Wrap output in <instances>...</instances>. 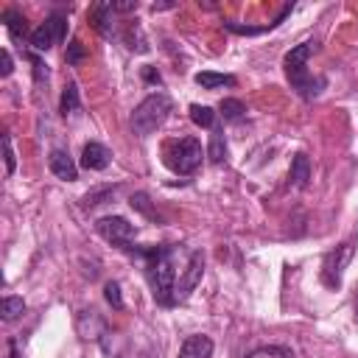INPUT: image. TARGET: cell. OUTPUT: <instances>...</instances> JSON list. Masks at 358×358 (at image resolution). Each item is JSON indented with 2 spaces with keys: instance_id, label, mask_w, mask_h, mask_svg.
<instances>
[{
  "instance_id": "7a4b0ae2",
  "label": "cell",
  "mask_w": 358,
  "mask_h": 358,
  "mask_svg": "<svg viewBox=\"0 0 358 358\" xmlns=\"http://www.w3.org/2000/svg\"><path fill=\"white\" fill-rule=\"evenodd\" d=\"M316 51H319V42H316V40H308V42H299L297 48H291V51L286 54V59H283V70H286V79H288L291 90H294L299 98H305V101L316 98V95L325 90V84H327L322 76H311V73H308V59H311Z\"/></svg>"
},
{
  "instance_id": "ba28073f",
  "label": "cell",
  "mask_w": 358,
  "mask_h": 358,
  "mask_svg": "<svg viewBox=\"0 0 358 358\" xmlns=\"http://www.w3.org/2000/svg\"><path fill=\"white\" fill-rule=\"evenodd\" d=\"M205 274V255L202 252H191L188 255V266L179 272V280H176V302H182L191 297V291L199 286Z\"/></svg>"
},
{
  "instance_id": "8992f818",
  "label": "cell",
  "mask_w": 358,
  "mask_h": 358,
  "mask_svg": "<svg viewBox=\"0 0 358 358\" xmlns=\"http://www.w3.org/2000/svg\"><path fill=\"white\" fill-rule=\"evenodd\" d=\"M65 37H68V17H65V15H51V17L31 34V48H34L37 54H45V51H51L54 45H59Z\"/></svg>"
},
{
  "instance_id": "9a60e30c",
  "label": "cell",
  "mask_w": 358,
  "mask_h": 358,
  "mask_svg": "<svg viewBox=\"0 0 358 358\" xmlns=\"http://www.w3.org/2000/svg\"><path fill=\"white\" fill-rule=\"evenodd\" d=\"M79 107H81L79 87H76V81H68V84H65V90H62V98H59V112L68 118V115L79 112Z\"/></svg>"
},
{
  "instance_id": "83f0119b",
  "label": "cell",
  "mask_w": 358,
  "mask_h": 358,
  "mask_svg": "<svg viewBox=\"0 0 358 358\" xmlns=\"http://www.w3.org/2000/svg\"><path fill=\"white\" fill-rule=\"evenodd\" d=\"M9 358H20V355H17V341H15V338H9Z\"/></svg>"
},
{
  "instance_id": "d6986e66",
  "label": "cell",
  "mask_w": 358,
  "mask_h": 358,
  "mask_svg": "<svg viewBox=\"0 0 358 358\" xmlns=\"http://www.w3.org/2000/svg\"><path fill=\"white\" fill-rule=\"evenodd\" d=\"M244 112H247V107H244V101H238V98H224L221 104H219V115L224 118V120H241L244 118Z\"/></svg>"
},
{
  "instance_id": "d4e9b609",
  "label": "cell",
  "mask_w": 358,
  "mask_h": 358,
  "mask_svg": "<svg viewBox=\"0 0 358 358\" xmlns=\"http://www.w3.org/2000/svg\"><path fill=\"white\" fill-rule=\"evenodd\" d=\"M12 70H15V59H12V54L3 48V51H0V76L9 79V76H12Z\"/></svg>"
},
{
  "instance_id": "603a6c76",
  "label": "cell",
  "mask_w": 358,
  "mask_h": 358,
  "mask_svg": "<svg viewBox=\"0 0 358 358\" xmlns=\"http://www.w3.org/2000/svg\"><path fill=\"white\" fill-rule=\"evenodd\" d=\"M84 56H87V48H84L79 40H73V42L68 45V51H65V59H68V65H79Z\"/></svg>"
},
{
  "instance_id": "277c9868",
  "label": "cell",
  "mask_w": 358,
  "mask_h": 358,
  "mask_svg": "<svg viewBox=\"0 0 358 358\" xmlns=\"http://www.w3.org/2000/svg\"><path fill=\"white\" fill-rule=\"evenodd\" d=\"M202 157H205V151H202V143H199L196 137L171 140V143H165V148H162L165 165H168L173 173H179V176L194 173V171L202 165Z\"/></svg>"
},
{
  "instance_id": "ac0fdd59",
  "label": "cell",
  "mask_w": 358,
  "mask_h": 358,
  "mask_svg": "<svg viewBox=\"0 0 358 358\" xmlns=\"http://www.w3.org/2000/svg\"><path fill=\"white\" fill-rule=\"evenodd\" d=\"M208 157H210V162H224V157H227L224 129H213V134H210V146H208Z\"/></svg>"
},
{
  "instance_id": "6da1fadb",
  "label": "cell",
  "mask_w": 358,
  "mask_h": 358,
  "mask_svg": "<svg viewBox=\"0 0 358 358\" xmlns=\"http://www.w3.org/2000/svg\"><path fill=\"white\" fill-rule=\"evenodd\" d=\"M146 260V277L151 283V294L159 305H176V247H146L134 244L126 249Z\"/></svg>"
},
{
  "instance_id": "7c38bea8",
  "label": "cell",
  "mask_w": 358,
  "mask_h": 358,
  "mask_svg": "<svg viewBox=\"0 0 358 358\" xmlns=\"http://www.w3.org/2000/svg\"><path fill=\"white\" fill-rule=\"evenodd\" d=\"M288 179L294 182V188H299V191L308 188V182H311V159H308V154H294Z\"/></svg>"
},
{
  "instance_id": "cb8c5ba5",
  "label": "cell",
  "mask_w": 358,
  "mask_h": 358,
  "mask_svg": "<svg viewBox=\"0 0 358 358\" xmlns=\"http://www.w3.org/2000/svg\"><path fill=\"white\" fill-rule=\"evenodd\" d=\"M129 205H132L134 210H140L143 216H148V219H157V210H154V208L148 205V196H146V194H134Z\"/></svg>"
},
{
  "instance_id": "7402d4cb",
  "label": "cell",
  "mask_w": 358,
  "mask_h": 358,
  "mask_svg": "<svg viewBox=\"0 0 358 358\" xmlns=\"http://www.w3.org/2000/svg\"><path fill=\"white\" fill-rule=\"evenodd\" d=\"M3 159H6V176H12L15 168H17V157H15V148H12V134H3Z\"/></svg>"
},
{
  "instance_id": "ffe728a7",
  "label": "cell",
  "mask_w": 358,
  "mask_h": 358,
  "mask_svg": "<svg viewBox=\"0 0 358 358\" xmlns=\"http://www.w3.org/2000/svg\"><path fill=\"white\" fill-rule=\"evenodd\" d=\"M191 120L202 129H213L216 126V112L210 107H202V104H194L191 107Z\"/></svg>"
},
{
  "instance_id": "e0dca14e",
  "label": "cell",
  "mask_w": 358,
  "mask_h": 358,
  "mask_svg": "<svg viewBox=\"0 0 358 358\" xmlns=\"http://www.w3.org/2000/svg\"><path fill=\"white\" fill-rule=\"evenodd\" d=\"M23 313H26L23 297H3V302H0V316H3V322H15Z\"/></svg>"
},
{
  "instance_id": "2e32d148",
  "label": "cell",
  "mask_w": 358,
  "mask_h": 358,
  "mask_svg": "<svg viewBox=\"0 0 358 358\" xmlns=\"http://www.w3.org/2000/svg\"><path fill=\"white\" fill-rule=\"evenodd\" d=\"M3 23H6L9 34H12V37H17V40H23V37L29 34L26 17H23V12H17V9H6V12H3Z\"/></svg>"
},
{
  "instance_id": "5bb4252c",
  "label": "cell",
  "mask_w": 358,
  "mask_h": 358,
  "mask_svg": "<svg viewBox=\"0 0 358 358\" xmlns=\"http://www.w3.org/2000/svg\"><path fill=\"white\" fill-rule=\"evenodd\" d=\"M196 84H199L202 90H219V87H235L238 81H235V76L205 70V73H196Z\"/></svg>"
},
{
  "instance_id": "4316f807",
  "label": "cell",
  "mask_w": 358,
  "mask_h": 358,
  "mask_svg": "<svg viewBox=\"0 0 358 358\" xmlns=\"http://www.w3.org/2000/svg\"><path fill=\"white\" fill-rule=\"evenodd\" d=\"M112 12H137V0H129V3H112Z\"/></svg>"
},
{
  "instance_id": "484cf974",
  "label": "cell",
  "mask_w": 358,
  "mask_h": 358,
  "mask_svg": "<svg viewBox=\"0 0 358 358\" xmlns=\"http://www.w3.org/2000/svg\"><path fill=\"white\" fill-rule=\"evenodd\" d=\"M143 79H146L148 84H162V76H159L154 68H143Z\"/></svg>"
},
{
  "instance_id": "44dd1931",
  "label": "cell",
  "mask_w": 358,
  "mask_h": 358,
  "mask_svg": "<svg viewBox=\"0 0 358 358\" xmlns=\"http://www.w3.org/2000/svg\"><path fill=\"white\" fill-rule=\"evenodd\" d=\"M104 297H107V302H109L115 311L123 308V294H120V286H118L115 280H109V283L104 286Z\"/></svg>"
},
{
  "instance_id": "f1b7e54d",
  "label": "cell",
  "mask_w": 358,
  "mask_h": 358,
  "mask_svg": "<svg viewBox=\"0 0 358 358\" xmlns=\"http://www.w3.org/2000/svg\"><path fill=\"white\" fill-rule=\"evenodd\" d=\"M355 316H358V294H355Z\"/></svg>"
},
{
  "instance_id": "9c48e42d",
  "label": "cell",
  "mask_w": 358,
  "mask_h": 358,
  "mask_svg": "<svg viewBox=\"0 0 358 358\" xmlns=\"http://www.w3.org/2000/svg\"><path fill=\"white\" fill-rule=\"evenodd\" d=\"M109 159H112V154H109V148L104 143L90 140L81 148V168H87V171H104L109 165Z\"/></svg>"
},
{
  "instance_id": "8fae6325",
  "label": "cell",
  "mask_w": 358,
  "mask_h": 358,
  "mask_svg": "<svg viewBox=\"0 0 358 358\" xmlns=\"http://www.w3.org/2000/svg\"><path fill=\"white\" fill-rule=\"evenodd\" d=\"M210 352H213V338L202 333L188 336L179 347V358H210Z\"/></svg>"
},
{
  "instance_id": "3957f363",
  "label": "cell",
  "mask_w": 358,
  "mask_h": 358,
  "mask_svg": "<svg viewBox=\"0 0 358 358\" xmlns=\"http://www.w3.org/2000/svg\"><path fill=\"white\" fill-rule=\"evenodd\" d=\"M171 109H173V101H171L165 93H151L148 98H143V101L134 107V112H132V132H134L137 137L154 134V132L168 120Z\"/></svg>"
},
{
  "instance_id": "52a82bcc",
  "label": "cell",
  "mask_w": 358,
  "mask_h": 358,
  "mask_svg": "<svg viewBox=\"0 0 358 358\" xmlns=\"http://www.w3.org/2000/svg\"><path fill=\"white\" fill-rule=\"evenodd\" d=\"M350 258H352V244H341V247H336L333 252H327V258H325V263H322V283H325L327 288H338V286H341L344 269H347Z\"/></svg>"
},
{
  "instance_id": "30bf717a",
  "label": "cell",
  "mask_w": 358,
  "mask_h": 358,
  "mask_svg": "<svg viewBox=\"0 0 358 358\" xmlns=\"http://www.w3.org/2000/svg\"><path fill=\"white\" fill-rule=\"evenodd\" d=\"M48 165H51V171H54L59 179H65V182H76V179H79L76 162H73L70 154L62 151V148H54V151L48 154Z\"/></svg>"
},
{
  "instance_id": "5b68a950",
  "label": "cell",
  "mask_w": 358,
  "mask_h": 358,
  "mask_svg": "<svg viewBox=\"0 0 358 358\" xmlns=\"http://www.w3.org/2000/svg\"><path fill=\"white\" fill-rule=\"evenodd\" d=\"M95 230H98V235L104 241H109L118 249H129L132 247V238L137 233V227L132 221H126L123 216H104V219L95 221Z\"/></svg>"
},
{
  "instance_id": "4fadbf2b",
  "label": "cell",
  "mask_w": 358,
  "mask_h": 358,
  "mask_svg": "<svg viewBox=\"0 0 358 358\" xmlns=\"http://www.w3.org/2000/svg\"><path fill=\"white\" fill-rule=\"evenodd\" d=\"M112 3H98L90 9V23L95 31H101L104 37H112Z\"/></svg>"
}]
</instances>
